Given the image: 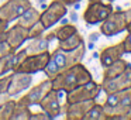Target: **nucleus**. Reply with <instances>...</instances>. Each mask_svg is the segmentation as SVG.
<instances>
[{
	"label": "nucleus",
	"mask_w": 131,
	"mask_h": 120,
	"mask_svg": "<svg viewBox=\"0 0 131 120\" xmlns=\"http://www.w3.org/2000/svg\"><path fill=\"white\" fill-rule=\"evenodd\" d=\"M31 6L32 4L30 0H7L0 6V18H3L7 23L17 21Z\"/></svg>",
	"instance_id": "nucleus-1"
},
{
	"label": "nucleus",
	"mask_w": 131,
	"mask_h": 120,
	"mask_svg": "<svg viewBox=\"0 0 131 120\" xmlns=\"http://www.w3.org/2000/svg\"><path fill=\"white\" fill-rule=\"evenodd\" d=\"M49 54L48 51L41 52V54H34V55H27L26 58L23 59V62L14 69L16 72H24V74H37L40 71H44L49 61ZM13 71V72H14Z\"/></svg>",
	"instance_id": "nucleus-2"
},
{
	"label": "nucleus",
	"mask_w": 131,
	"mask_h": 120,
	"mask_svg": "<svg viewBox=\"0 0 131 120\" xmlns=\"http://www.w3.org/2000/svg\"><path fill=\"white\" fill-rule=\"evenodd\" d=\"M0 41H7L17 51L24 45L26 41H28V28H26V27L17 23L0 34Z\"/></svg>",
	"instance_id": "nucleus-3"
},
{
	"label": "nucleus",
	"mask_w": 131,
	"mask_h": 120,
	"mask_svg": "<svg viewBox=\"0 0 131 120\" xmlns=\"http://www.w3.org/2000/svg\"><path fill=\"white\" fill-rule=\"evenodd\" d=\"M66 13V9L59 0H55L45 9V12L41 13L40 21L44 24L45 28H51L55 23H58V20L63 17V14Z\"/></svg>",
	"instance_id": "nucleus-4"
},
{
	"label": "nucleus",
	"mask_w": 131,
	"mask_h": 120,
	"mask_svg": "<svg viewBox=\"0 0 131 120\" xmlns=\"http://www.w3.org/2000/svg\"><path fill=\"white\" fill-rule=\"evenodd\" d=\"M32 82V75L31 74H24V72H13L12 74V79H10L9 83V95L12 97L20 95L21 92L27 91V89L31 86Z\"/></svg>",
	"instance_id": "nucleus-5"
},
{
	"label": "nucleus",
	"mask_w": 131,
	"mask_h": 120,
	"mask_svg": "<svg viewBox=\"0 0 131 120\" xmlns=\"http://www.w3.org/2000/svg\"><path fill=\"white\" fill-rule=\"evenodd\" d=\"M66 59H68V58H66L65 51H62L61 48L57 49L54 54H51L48 64H47L45 69H44V72L47 74L48 79H54V78L57 76L58 74H61V72L65 69V66H66Z\"/></svg>",
	"instance_id": "nucleus-6"
},
{
	"label": "nucleus",
	"mask_w": 131,
	"mask_h": 120,
	"mask_svg": "<svg viewBox=\"0 0 131 120\" xmlns=\"http://www.w3.org/2000/svg\"><path fill=\"white\" fill-rule=\"evenodd\" d=\"M51 89H52V81L51 79H45L41 83H38L37 86H34L32 89H30V91L21 97V100L26 102L27 105H30V106L40 105V102L42 100V97L45 96Z\"/></svg>",
	"instance_id": "nucleus-7"
},
{
	"label": "nucleus",
	"mask_w": 131,
	"mask_h": 120,
	"mask_svg": "<svg viewBox=\"0 0 131 120\" xmlns=\"http://www.w3.org/2000/svg\"><path fill=\"white\" fill-rule=\"evenodd\" d=\"M40 106L42 109V112H45L51 119L57 117L59 114V95H58V91L51 89L42 97V100L40 102Z\"/></svg>",
	"instance_id": "nucleus-8"
},
{
	"label": "nucleus",
	"mask_w": 131,
	"mask_h": 120,
	"mask_svg": "<svg viewBox=\"0 0 131 120\" xmlns=\"http://www.w3.org/2000/svg\"><path fill=\"white\" fill-rule=\"evenodd\" d=\"M48 44L49 41L44 37H38L31 40V43L26 47V52L27 55H34V54H41V52H45L48 51Z\"/></svg>",
	"instance_id": "nucleus-9"
},
{
	"label": "nucleus",
	"mask_w": 131,
	"mask_h": 120,
	"mask_svg": "<svg viewBox=\"0 0 131 120\" xmlns=\"http://www.w3.org/2000/svg\"><path fill=\"white\" fill-rule=\"evenodd\" d=\"M41 17V13L38 12L35 7H30V9H27L26 12H24V14L21 16L20 18H18V24H21L23 27H26V28H30L31 26H34L35 23H37L38 20H40Z\"/></svg>",
	"instance_id": "nucleus-10"
},
{
	"label": "nucleus",
	"mask_w": 131,
	"mask_h": 120,
	"mask_svg": "<svg viewBox=\"0 0 131 120\" xmlns=\"http://www.w3.org/2000/svg\"><path fill=\"white\" fill-rule=\"evenodd\" d=\"M31 114L32 112L30 109V105H27L21 99L16 100V107H14V112H13L12 120H30Z\"/></svg>",
	"instance_id": "nucleus-11"
},
{
	"label": "nucleus",
	"mask_w": 131,
	"mask_h": 120,
	"mask_svg": "<svg viewBox=\"0 0 131 120\" xmlns=\"http://www.w3.org/2000/svg\"><path fill=\"white\" fill-rule=\"evenodd\" d=\"M14 107H16V100L13 97L9 99L7 102H4L0 106V120H12Z\"/></svg>",
	"instance_id": "nucleus-12"
},
{
	"label": "nucleus",
	"mask_w": 131,
	"mask_h": 120,
	"mask_svg": "<svg viewBox=\"0 0 131 120\" xmlns=\"http://www.w3.org/2000/svg\"><path fill=\"white\" fill-rule=\"evenodd\" d=\"M79 45V37L76 34H72L71 37H68L66 40H62L59 44V48L62 51H71V49L76 48Z\"/></svg>",
	"instance_id": "nucleus-13"
},
{
	"label": "nucleus",
	"mask_w": 131,
	"mask_h": 120,
	"mask_svg": "<svg viewBox=\"0 0 131 120\" xmlns=\"http://www.w3.org/2000/svg\"><path fill=\"white\" fill-rule=\"evenodd\" d=\"M45 27H44V24L41 23L40 20L37 21V23L34 24V26H31L28 28V40H34V38H38V37H42V34L45 33Z\"/></svg>",
	"instance_id": "nucleus-14"
},
{
	"label": "nucleus",
	"mask_w": 131,
	"mask_h": 120,
	"mask_svg": "<svg viewBox=\"0 0 131 120\" xmlns=\"http://www.w3.org/2000/svg\"><path fill=\"white\" fill-rule=\"evenodd\" d=\"M55 34H57L58 40L62 41V40H66L68 37H71L72 34H75V28L72 26H62Z\"/></svg>",
	"instance_id": "nucleus-15"
},
{
	"label": "nucleus",
	"mask_w": 131,
	"mask_h": 120,
	"mask_svg": "<svg viewBox=\"0 0 131 120\" xmlns=\"http://www.w3.org/2000/svg\"><path fill=\"white\" fill-rule=\"evenodd\" d=\"M14 52L16 49L7 41H0V58H6L9 55H13Z\"/></svg>",
	"instance_id": "nucleus-16"
},
{
	"label": "nucleus",
	"mask_w": 131,
	"mask_h": 120,
	"mask_svg": "<svg viewBox=\"0 0 131 120\" xmlns=\"http://www.w3.org/2000/svg\"><path fill=\"white\" fill-rule=\"evenodd\" d=\"M10 79H12V74H6V75H3V76H0V93L7 92Z\"/></svg>",
	"instance_id": "nucleus-17"
},
{
	"label": "nucleus",
	"mask_w": 131,
	"mask_h": 120,
	"mask_svg": "<svg viewBox=\"0 0 131 120\" xmlns=\"http://www.w3.org/2000/svg\"><path fill=\"white\" fill-rule=\"evenodd\" d=\"M41 119H51L45 112H41V113H32L30 120H41Z\"/></svg>",
	"instance_id": "nucleus-18"
},
{
	"label": "nucleus",
	"mask_w": 131,
	"mask_h": 120,
	"mask_svg": "<svg viewBox=\"0 0 131 120\" xmlns=\"http://www.w3.org/2000/svg\"><path fill=\"white\" fill-rule=\"evenodd\" d=\"M9 99H12V96L9 95V92H3V93H0V106L3 105L4 102H7Z\"/></svg>",
	"instance_id": "nucleus-19"
},
{
	"label": "nucleus",
	"mask_w": 131,
	"mask_h": 120,
	"mask_svg": "<svg viewBox=\"0 0 131 120\" xmlns=\"http://www.w3.org/2000/svg\"><path fill=\"white\" fill-rule=\"evenodd\" d=\"M7 28H9V23H7V21H4L3 18H0V34H2V33H4Z\"/></svg>",
	"instance_id": "nucleus-20"
},
{
	"label": "nucleus",
	"mask_w": 131,
	"mask_h": 120,
	"mask_svg": "<svg viewBox=\"0 0 131 120\" xmlns=\"http://www.w3.org/2000/svg\"><path fill=\"white\" fill-rule=\"evenodd\" d=\"M3 62H4V58H0V76H3L4 72H3Z\"/></svg>",
	"instance_id": "nucleus-21"
}]
</instances>
